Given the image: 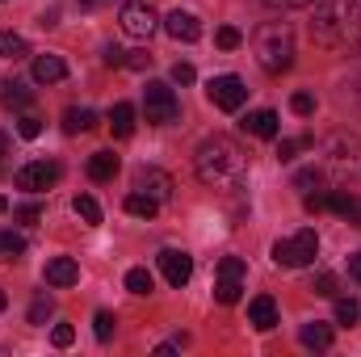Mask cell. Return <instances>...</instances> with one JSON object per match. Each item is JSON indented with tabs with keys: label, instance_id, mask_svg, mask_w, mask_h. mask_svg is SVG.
Masks as SVG:
<instances>
[{
	"label": "cell",
	"instance_id": "cell-1",
	"mask_svg": "<svg viewBox=\"0 0 361 357\" xmlns=\"http://www.w3.org/2000/svg\"><path fill=\"white\" fill-rule=\"evenodd\" d=\"M193 169H197V181L210 189H240L248 181V152L231 135H210L197 143Z\"/></svg>",
	"mask_w": 361,
	"mask_h": 357
},
{
	"label": "cell",
	"instance_id": "cell-2",
	"mask_svg": "<svg viewBox=\"0 0 361 357\" xmlns=\"http://www.w3.org/2000/svg\"><path fill=\"white\" fill-rule=\"evenodd\" d=\"M311 34L328 47H345L361 38V8L357 0H315V21Z\"/></svg>",
	"mask_w": 361,
	"mask_h": 357
},
{
	"label": "cell",
	"instance_id": "cell-3",
	"mask_svg": "<svg viewBox=\"0 0 361 357\" xmlns=\"http://www.w3.org/2000/svg\"><path fill=\"white\" fill-rule=\"evenodd\" d=\"M252 55H257V63H261L269 76L290 72V63H294V30H290L286 21H265V25L252 34Z\"/></svg>",
	"mask_w": 361,
	"mask_h": 357
},
{
	"label": "cell",
	"instance_id": "cell-4",
	"mask_svg": "<svg viewBox=\"0 0 361 357\" xmlns=\"http://www.w3.org/2000/svg\"><path fill=\"white\" fill-rule=\"evenodd\" d=\"M315 253H319V236L311 231V227H302V231H294V236H286V240H277L273 244V261L286 269H302L315 261Z\"/></svg>",
	"mask_w": 361,
	"mask_h": 357
},
{
	"label": "cell",
	"instance_id": "cell-5",
	"mask_svg": "<svg viewBox=\"0 0 361 357\" xmlns=\"http://www.w3.org/2000/svg\"><path fill=\"white\" fill-rule=\"evenodd\" d=\"M143 109H147V122H152V126H169V122L180 118L177 92L169 89L164 80H147V89H143Z\"/></svg>",
	"mask_w": 361,
	"mask_h": 357
},
{
	"label": "cell",
	"instance_id": "cell-6",
	"mask_svg": "<svg viewBox=\"0 0 361 357\" xmlns=\"http://www.w3.org/2000/svg\"><path fill=\"white\" fill-rule=\"evenodd\" d=\"M244 294V261L240 257H223L219 261V282H214V298L223 307H235Z\"/></svg>",
	"mask_w": 361,
	"mask_h": 357
},
{
	"label": "cell",
	"instance_id": "cell-7",
	"mask_svg": "<svg viewBox=\"0 0 361 357\" xmlns=\"http://www.w3.org/2000/svg\"><path fill=\"white\" fill-rule=\"evenodd\" d=\"M118 21H122V30H126L130 38H152V30H156V8H152L147 0H126Z\"/></svg>",
	"mask_w": 361,
	"mask_h": 357
},
{
	"label": "cell",
	"instance_id": "cell-8",
	"mask_svg": "<svg viewBox=\"0 0 361 357\" xmlns=\"http://www.w3.org/2000/svg\"><path fill=\"white\" fill-rule=\"evenodd\" d=\"M206 97H210L219 109H240V105L248 101V89H244L240 76H214V80L206 85Z\"/></svg>",
	"mask_w": 361,
	"mask_h": 357
},
{
	"label": "cell",
	"instance_id": "cell-9",
	"mask_svg": "<svg viewBox=\"0 0 361 357\" xmlns=\"http://www.w3.org/2000/svg\"><path fill=\"white\" fill-rule=\"evenodd\" d=\"M59 177H63V169H59L55 160H34V164L17 169V189H30V193H38V189H51Z\"/></svg>",
	"mask_w": 361,
	"mask_h": 357
},
{
	"label": "cell",
	"instance_id": "cell-10",
	"mask_svg": "<svg viewBox=\"0 0 361 357\" xmlns=\"http://www.w3.org/2000/svg\"><path fill=\"white\" fill-rule=\"evenodd\" d=\"M160 273L169 277V286H185L189 277H193V257L189 253H180V248H164L160 253Z\"/></svg>",
	"mask_w": 361,
	"mask_h": 357
},
{
	"label": "cell",
	"instance_id": "cell-11",
	"mask_svg": "<svg viewBox=\"0 0 361 357\" xmlns=\"http://www.w3.org/2000/svg\"><path fill=\"white\" fill-rule=\"evenodd\" d=\"M135 189L147 193V198H156V202H164V198L173 193V177H169L164 169H139V173H135Z\"/></svg>",
	"mask_w": 361,
	"mask_h": 357
},
{
	"label": "cell",
	"instance_id": "cell-12",
	"mask_svg": "<svg viewBox=\"0 0 361 357\" xmlns=\"http://www.w3.org/2000/svg\"><path fill=\"white\" fill-rule=\"evenodd\" d=\"M164 30H169L177 42H197V38H202V21H197L193 13H185V8H173V13L164 17Z\"/></svg>",
	"mask_w": 361,
	"mask_h": 357
},
{
	"label": "cell",
	"instance_id": "cell-13",
	"mask_svg": "<svg viewBox=\"0 0 361 357\" xmlns=\"http://www.w3.org/2000/svg\"><path fill=\"white\" fill-rule=\"evenodd\" d=\"M248 324H252L257 332H273V328H277V303H273L269 294H261V298L248 303Z\"/></svg>",
	"mask_w": 361,
	"mask_h": 357
},
{
	"label": "cell",
	"instance_id": "cell-14",
	"mask_svg": "<svg viewBox=\"0 0 361 357\" xmlns=\"http://www.w3.org/2000/svg\"><path fill=\"white\" fill-rule=\"evenodd\" d=\"M80 282V265L72 257H55L47 261V286H76Z\"/></svg>",
	"mask_w": 361,
	"mask_h": 357
},
{
	"label": "cell",
	"instance_id": "cell-15",
	"mask_svg": "<svg viewBox=\"0 0 361 357\" xmlns=\"http://www.w3.org/2000/svg\"><path fill=\"white\" fill-rule=\"evenodd\" d=\"M63 76H68V63L59 55H38L34 59V80L38 85H59Z\"/></svg>",
	"mask_w": 361,
	"mask_h": 357
},
{
	"label": "cell",
	"instance_id": "cell-16",
	"mask_svg": "<svg viewBox=\"0 0 361 357\" xmlns=\"http://www.w3.org/2000/svg\"><path fill=\"white\" fill-rule=\"evenodd\" d=\"M244 131H248V135H257V139H277L281 122H277V114H273V109H257V114H248V118H244Z\"/></svg>",
	"mask_w": 361,
	"mask_h": 357
},
{
	"label": "cell",
	"instance_id": "cell-17",
	"mask_svg": "<svg viewBox=\"0 0 361 357\" xmlns=\"http://www.w3.org/2000/svg\"><path fill=\"white\" fill-rule=\"evenodd\" d=\"M109 126H114L118 139H130V135H135V105H130V101H118V105L109 109Z\"/></svg>",
	"mask_w": 361,
	"mask_h": 357
},
{
	"label": "cell",
	"instance_id": "cell-18",
	"mask_svg": "<svg viewBox=\"0 0 361 357\" xmlns=\"http://www.w3.org/2000/svg\"><path fill=\"white\" fill-rule=\"evenodd\" d=\"M34 101V92L25 89L21 80H0V105H8V109H25Z\"/></svg>",
	"mask_w": 361,
	"mask_h": 357
},
{
	"label": "cell",
	"instance_id": "cell-19",
	"mask_svg": "<svg viewBox=\"0 0 361 357\" xmlns=\"http://www.w3.org/2000/svg\"><path fill=\"white\" fill-rule=\"evenodd\" d=\"M89 177L92 181H114L118 177V156H114V152H92L89 156Z\"/></svg>",
	"mask_w": 361,
	"mask_h": 357
},
{
	"label": "cell",
	"instance_id": "cell-20",
	"mask_svg": "<svg viewBox=\"0 0 361 357\" xmlns=\"http://www.w3.org/2000/svg\"><path fill=\"white\" fill-rule=\"evenodd\" d=\"M92 126H97V114H92V109H68V114H63V131H68V135H85Z\"/></svg>",
	"mask_w": 361,
	"mask_h": 357
},
{
	"label": "cell",
	"instance_id": "cell-21",
	"mask_svg": "<svg viewBox=\"0 0 361 357\" xmlns=\"http://www.w3.org/2000/svg\"><path fill=\"white\" fill-rule=\"evenodd\" d=\"M328 210H336V214H345V219L361 223V202L353 198V193H328Z\"/></svg>",
	"mask_w": 361,
	"mask_h": 357
},
{
	"label": "cell",
	"instance_id": "cell-22",
	"mask_svg": "<svg viewBox=\"0 0 361 357\" xmlns=\"http://www.w3.org/2000/svg\"><path fill=\"white\" fill-rule=\"evenodd\" d=\"M156 210H160V202L147 198V193H139V189L126 198V214H135V219H156Z\"/></svg>",
	"mask_w": 361,
	"mask_h": 357
},
{
	"label": "cell",
	"instance_id": "cell-23",
	"mask_svg": "<svg viewBox=\"0 0 361 357\" xmlns=\"http://www.w3.org/2000/svg\"><path fill=\"white\" fill-rule=\"evenodd\" d=\"M298 341H302L307 349H328V345H332V328H328V324H307V328L298 332Z\"/></svg>",
	"mask_w": 361,
	"mask_h": 357
},
{
	"label": "cell",
	"instance_id": "cell-24",
	"mask_svg": "<svg viewBox=\"0 0 361 357\" xmlns=\"http://www.w3.org/2000/svg\"><path fill=\"white\" fill-rule=\"evenodd\" d=\"M0 55L4 59H25L30 55V42L21 34H13V30H0Z\"/></svg>",
	"mask_w": 361,
	"mask_h": 357
},
{
	"label": "cell",
	"instance_id": "cell-25",
	"mask_svg": "<svg viewBox=\"0 0 361 357\" xmlns=\"http://www.w3.org/2000/svg\"><path fill=\"white\" fill-rule=\"evenodd\" d=\"M126 290H130V294H152V290H156V277H152L147 269H130V273H126Z\"/></svg>",
	"mask_w": 361,
	"mask_h": 357
},
{
	"label": "cell",
	"instance_id": "cell-26",
	"mask_svg": "<svg viewBox=\"0 0 361 357\" xmlns=\"http://www.w3.org/2000/svg\"><path fill=\"white\" fill-rule=\"evenodd\" d=\"M72 210H76L89 227H97V223H101V206H97V198H89V193H80V198L72 202Z\"/></svg>",
	"mask_w": 361,
	"mask_h": 357
},
{
	"label": "cell",
	"instance_id": "cell-27",
	"mask_svg": "<svg viewBox=\"0 0 361 357\" xmlns=\"http://www.w3.org/2000/svg\"><path fill=\"white\" fill-rule=\"evenodd\" d=\"M55 311V303H51V294H38L34 303H30V324H47V315Z\"/></svg>",
	"mask_w": 361,
	"mask_h": 357
},
{
	"label": "cell",
	"instance_id": "cell-28",
	"mask_svg": "<svg viewBox=\"0 0 361 357\" xmlns=\"http://www.w3.org/2000/svg\"><path fill=\"white\" fill-rule=\"evenodd\" d=\"M25 253V240L17 231H0V257H21Z\"/></svg>",
	"mask_w": 361,
	"mask_h": 357
},
{
	"label": "cell",
	"instance_id": "cell-29",
	"mask_svg": "<svg viewBox=\"0 0 361 357\" xmlns=\"http://www.w3.org/2000/svg\"><path fill=\"white\" fill-rule=\"evenodd\" d=\"M17 135H21V139H38V135H42V118L21 114V118H17Z\"/></svg>",
	"mask_w": 361,
	"mask_h": 357
},
{
	"label": "cell",
	"instance_id": "cell-30",
	"mask_svg": "<svg viewBox=\"0 0 361 357\" xmlns=\"http://www.w3.org/2000/svg\"><path fill=\"white\" fill-rule=\"evenodd\" d=\"M361 307L353 303V298H336V324H357Z\"/></svg>",
	"mask_w": 361,
	"mask_h": 357
},
{
	"label": "cell",
	"instance_id": "cell-31",
	"mask_svg": "<svg viewBox=\"0 0 361 357\" xmlns=\"http://www.w3.org/2000/svg\"><path fill=\"white\" fill-rule=\"evenodd\" d=\"M214 42H219V47H223V51H235V47H240V42H244V34H240V30H235V25H223V30H219V34H214Z\"/></svg>",
	"mask_w": 361,
	"mask_h": 357
},
{
	"label": "cell",
	"instance_id": "cell-32",
	"mask_svg": "<svg viewBox=\"0 0 361 357\" xmlns=\"http://www.w3.org/2000/svg\"><path fill=\"white\" fill-rule=\"evenodd\" d=\"M290 109H294L298 118H311V114H315V97H311V92H294V97H290Z\"/></svg>",
	"mask_w": 361,
	"mask_h": 357
},
{
	"label": "cell",
	"instance_id": "cell-33",
	"mask_svg": "<svg viewBox=\"0 0 361 357\" xmlns=\"http://www.w3.org/2000/svg\"><path fill=\"white\" fill-rule=\"evenodd\" d=\"M114 324H118V320H114L109 311H97V320H92V332H97V341H109V337H114Z\"/></svg>",
	"mask_w": 361,
	"mask_h": 357
},
{
	"label": "cell",
	"instance_id": "cell-34",
	"mask_svg": "<svg viewBox=\"0 0 361 357\" xmlns=\"http://www.w3.org/2000/svg\"><path fill=\"white\" fill-rule=\"evenodd\" d=\"M302 147H311V139H307V135H302V139H281V147H277V156H281V160H294V156H298Z\"/></svg>",
	"mask_w": 361,
	"mask_h": 357
},
{
	"label": "cell",
	"instance_id": "cell-35",
	"mask_svg": "<svg viewBox=\"0 0 361 357\" xmlns=\"http://www.w3.org/2000/svg\"><path fill=\"white\" fill-rule=\"evenodd\" d=\"M13 219H17V223H38V219H42V206H38V202H25V206L13 210Z\"/></svg>",
	"mask_w": 361,
	"mask_h": 357
},
{
	"label": "cell",
	"instance_id": "cell-36",
	"mask_svg": "<svg viewBox=\"0 0 361 357\" xmlns=\"http://www.w3.org/2000/svg\"><path fill=\"white\" fill-rule=\"evenodd\" d=\"M311 290H315V294H324V298H332V294H336V277H332V273H315Z\"/></svg>",
	"mask_w": 361,
	"mask_h": 357
},
{
	"label": "cell",
	"instance_id": "cell-37",
	"mask_svg": "<svg viewBox=\"0 0 361 357\" xmlns=\"http://www.w3.org/2000/svg\"><path fill=\"white\" fill-rule=\"evenodd\" d=\"M51 341H55L59 349H68V345L76 341V328H72V324H55V332H51Z\"/></svg>",
	"mask_w": 361,
	"mask_h": 357
},
{
	"label": "cell",
	"instance_id": "cell-38",
	"mask_svg": "<svg viewBox=\"0 0 361 357\" xmlns=\"http://www.w3.org/2000/svg\"><path fill=\"white\" fill-rule=\"evenodd\" d=\"M173 80H177V85H193V80H197L193 63H177V68H173Z\"/></svg>",
	"mask_w": 361,
	"mask_h": 357
},
{
	"label": "cell",
	"instance_id": "cell-39",
	"mask_svg": "<svg viewBox=\"0 0 361 357\" xmlns=\"http://www.w3.org/2000/svg\"><path fill=\"white\" fill-rule=\"evenodd\" d=\"M101 59H105V63H109V68H118V63H126V51H122V47H114V42H109V47H105V51H101Z\"/></svg>",
	"mask_w": 361,
	"mask_h": 357
},
{
	"label": "cell",
	"instance_id": "cell-40",
	"mask_svg": "<svg viewBox=\"0 0 361 357\" xmlns=\"http://www.w3.org/2000/svg\"><path fill=\"white\" fill-rule=\"evenodd\" d=\"M302 206H307L311 214H315V210H328V193H307V198H302Z\"/></svg>",
	"mask_w": 361,
	"mask_h": 357
},
{
	"label": "cell",
	"instance_id": "cell-41",
	"mask_svg": "<svg viewBox=\"0 0 361 357\" xmlns=\"http://www.w3.org/2000/svg\"><path fill=\"white\" fill-rule=\"evenodd\" d=\"M126 68H135V72H143V68H152V55H143V51H135V55H126Z\"/></svg>",
	"mask_w": 361,
	"mask_h": 357
},
{
	"label": "cell",
	"instance_id": "cell-42",
	"mask_svg": "<svg viewBox=\"0 0 361 357\" xmlns=\"http://www.w3.org/2000/svg\"><path fill=\"white\" fill-rule=\"evenodd\" d=\"M294 185H298V189H311V185H319V173H315V169H302V173L294 177Z\"/></svg>",
	"mask_w": 361,
	"mask_h": 357
},
{
	"label": "cell",
	"instance_id": "cell-43",
	"mask_svg": "<svg viewBox=\"0 0 361 357\" xmlns=\"http://www.w3.org/2000/svg\"><path fill=\"white\" fill-rule=\"evenodd\" d=\"M273 8H307V4H315V0H269Z\"/></svg>",
	"mask_w": 361,
	"mask_h": 357
},
{
	"label": "cell",
	"instance_id": "cell-44",
	"mask_svg": "<svg viewBox=\"0 0 361 357\" xmlns=\"http://www.w3.org/2000/svg\"><path fill=\"white\" fill-rule=\"evenodd\" d=\"M349 273L361 282V253H353V257H349Z\"/></svg>",
	"mask_w": 361,
	"mask_h": 357
},
{
	"label": "cell",
	"instance_id": "cell-45",
	"mask_svg": "<svg viewBox=\"0 0 361 357\" xmlns=\"http://www.w3.org/2000/svg\"><path fill=\"white\" fill-rule=\"evenodd\" d=\"M4 152H8V135L0 131V156H4Z\"/></svg>",
	"mask_w": 361,
	"mask_h": 357
},
{
	"label": "cell",
	"instance_id": "cell-46",
	"mask_svg": "<svg viewBox=\"0 0 361 357\" xmlns=\"http://www.w3.org/2000/svg\"><path fill=\"white\" fill-rule=\"evenodd\" d=\"M4 210H8V202H4V198H0V214H4Z\"/></svg>",
	"mask_w": 361,
	"mask_h": 357
},
{
	"label": "cell",
	"instance_id": "cell-47",
	"mask_svg": "<svg viewBox=\"0 0 361 357\" xmlns=\"http://www.w3.org/2000/svg\"><path fill=\"white\" fill-rule=\"evenodd\" d=\"M80 4H85V8H92V4H97V0H80Z\"/></svg>",
	"mask_w": 361,
	"mask_h": 357
},
{
	"label": "cell",
	"instance_id": "cell-48",
	"mask_svg": "<svg viewBox=\"0 0 361 357\" xmlns=\"http://www.w3.org/2000/svg\"><path fill=\"white\" fill-rule=\"evenodd\" d=\"M0 311H4V290H0Z\"/></svg>",
	"mask_w": 361,
	"mask_h": 357
},
{
	"label": "cell",
	"instance_id": "cell-49",
	"mask_svg": "<svg viewBox=\"0 0 361 357\" xmlns=\"http://www.w3.org/2000/svg\"><path fill=\"white\" fill-rule=\"evenodd\" d=\"M357 97H361V80H357Z\"/></svg>",
	"mask_w": 361,
	"mask_h": 357
}]
</instances>
